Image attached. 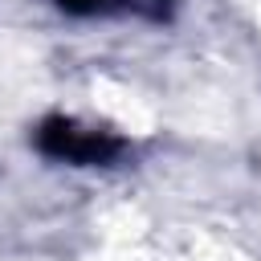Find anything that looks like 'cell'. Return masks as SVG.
Wrapping results in <instances>:
<instances>
[{
	"mask_svg": "<svg viewBox=\"0 0 261 261\" xmlns=\"http://www.w3.org/2000/svg\"><path fill=\"white\" fill-rule=\"evenodd\" d=\"M73 12H143V8H159L163 0H61Z\"/></svg>",
	"mask_w": 261,
	"mask_h": 261,
	"instance_id": "cell-1",
	"label": "cell"
}]
</instances>
